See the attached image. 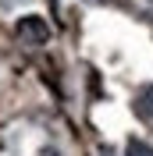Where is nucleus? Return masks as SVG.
Segmentation results:
<instances>
[{
	"label": "nucleus",
	"mask_w": 153,
	"mask_h": 156,
	"mask_svg": "<svg viewBox=\"0 0 153 156\" xmlns=\"http://www.w3.org/2000/svg\"><path fill=\"white\" fill-rule=\"evenodd\" d=\"M14 32H18L25 43H32V46H39V43H47V39H50V25L39 18V14H25V18H18Z\"/></svg>",
	"instance_id": "f257e3e1"
},
{
	"label": "nucleus",
	"mask_w": 153,
	"mask_h": 156,
	"mask_svg": "<svg viewBox=\"0 0 153 156\" xmlns=\"http://www.w3.org/2000/svg\"><path fill=\"white\" fill-rule=\"evenodd\" d=\"M135 117L139 121H146V124H153V85H143L139 89V96H135Z\"/></svg>",
	"instance_id": "f03ea898"
},
{
	"label": "nucleus",
	"mask_w": 153,
	"mask_h": 156,
	"mask_svg": "<svg viewBox=\"0 0 153 156\" xmlns=\"http://www.w3.org/2000/svg\"><path fill=\"white\" fill-rule=\"evenodd\" d=\"M125 156H153V146L143 138H128L125 142Z\"/></svg>",
	"instance_id": "7ed1b4c3"
},
{
	"label": "nucleus",
	"mask_w": 153,
	"mask_h": 156,
	"mask_svg": "<svg viewBox=\"0 0 153 156\" xmlns=\"http://www.w3.org/2000/svg\"><path fill=\"white\" fill-rule=\"evenodd\" d=\"M100 156H114V153H110V146H103V149H100Z\"/></svg>",
	"instance_id": "20e7f679"
},
{
	"label": "nucleus",
	"mask_w": 153,
	"mask_h": 156,
	"mask_svg": "<svg viewBox=\"0 0 153 156\" xmlns=\"http://www.w3.org/2000/svg\"><path fill=\"white\" fill-rule=\"evenodd\" d=\"M50 156H57V153H50Z\"/></svg>",
	"instance_id": "39448f33"
}]
</instances>
